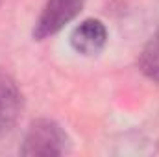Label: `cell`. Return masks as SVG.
I'll use <instances>...</instances> for the list:
<instances>
[{"label":"cell","mask_w":159,"mask_h":157,"mask_svg":"<svg viewBox=\"0 0 159 157\" xmlns=\"http://www.w3.org/2000/svg\"><path fill=\"white\" fill-rule=\"evenodd\" d=\"M67 146H69V139H67V133L61 129V126L56 124L54 120L43 118V120H35L28 128L20 154L35 157H52L65 154Z\"/></svg>","instance_id":"cell-1"},{"label":"cell","mask_w":159,"mask_h":157,"mask_svg":"<svg viewBox=\"0 0 159 157\" xmlns=\"http://www.w3.org/2000/svg\"><path fill=\"white\" fill-rule=\"evenodd\" d=\"M85 0H46L39 19L34 28V37L44 39L57 34L65 24H69L83 7Z\"/></svg>","instance_id":"cell-2"},{"label":"cell","mask_w":159,"mask_h":157,"mask_svg":"<svg viewBox=\"0 0 159 157\" xmlns=\"http://www.w3.org/2000/svg\"><path fill=\"white\" fill-rule=\"evenodd\" d=\"M106 41H107V30L96 19H87V20L80 22L70 35L72 48L83 56L98 54L106 46Z\"/></svg>","instance_id":"cell-3"},{"label":"cell","mask_w":159,"mask_h":157,"mask_svg":"<svg viewBox=\"0 0 159 157\" xmlns=\"http://www.w3.org/2000/svg\"><path fill=\"white\" fill-rule=\"evenodd\" d=\"M22 109V96L17 83L7 74L0 72V131L15 126Z\"/></svg>","instance_id":"cell-4"},{"label":"cell","mask_w":159,"mask_h":157,"mask_svg":"<svg viewBox=\"0 0 159 157\" xmlns=\"http://www.w3.org/2000/svg\"><path fill=\"white\" fill-rule=\"evenodd\" d=\"M139 69L152 81H159V32L154 34L139 54Z\"/></svg>","instance_id":"cell-5"}]
</instances>
